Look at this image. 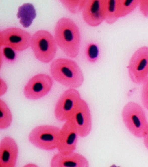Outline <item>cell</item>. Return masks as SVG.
<instances>
[{"label":"cell","mask_w":148,"mask_h":167,"mask_svg":"<svg viewBox=\"0 0 148 167\" xmlns=\"http://www.w3.org/2000/svg\"><path fill=\"white\" fill-rule=\"evenodd\" d=\"M54 38L58 46L68 57L74 58L78 56L81 45V36L77 25L70 18L63 17L56 22Z\"/></svg>","instance_id":"6da1fadb"},{"label":"cell","mask_w":148,"mask_h":167,"mask_svg":"<svg viewBox=\"0 0 148 167\" xmlns=\"http://www.w3.org/2000/svg\"><path fill=\"white\" fill-rule=\"evenodd\" d=\"M53 78L62 85L69 88L80 87L84 81L82 71L78 64L70 59L60 58L54 60L50 67Z\"/></svg>","instance_id":"7a4b0ae2"},{"label":"cell","mask_w":148,"mask_h":167,"mask_svg":"<svg viewBox=\"0 0 148 167\" xmlns=\"http://www.w3.org/2000/svg\"><path fill=\"white\" fill-rule=\"evenodd\" d=\"M30 47L37 60L44 63H48L55 57L58 45L54 37L51 33L41 30L32 36Z\"/></svg>","instance_id":"3957f363"},{"label":"cell","mask_w":148,"mask_h":167,"mask_svg":"<svg viewBox=\"0 0 148 167\" xmlns=\"http://www.w3.org/2000/svg\"><path fill=\"white\" fill-rule=\"evenodd\" d=\"M122 117L125 126L134 136L143 137L148 123L145 113L139 104L132 101L127 103L123 108Z\"/></svg>","instance_id":"277c9868"},{"label":"cell","mask_w":148,"mask_h":167,"mask_svg":"<svg viewBox=\"0 0 148 167\" xmlns=\"http://www.w3.org/2000/svg\"><path fill=\"white\" fill-rule=\"evenodd\" d=\"M60 129L53 125L38 126L30 132L29 140L33 145L40 149L53 150L57 148Z\"/></svg>","instance_id":"5b68a950"},{"label":"cell","mask_w":148,"mask_h":167,"mask_svg":"<svg viewBox=\"0 0 148 167\" xmlns=\"http://www.w3.org/2000/svg\"><path fill=\"white\" fill-rule=\"evenodd\" d=\"M129 75L134 83H143L148 75V47L136 50L132 56L128 66Z\"/></svg>","instance_id":"8992f818"},{"label":"cell","mask_w":148,"mask_h":167,"mask_svg":"<svg viewBox=\"0 0 148 167\" xmlns=\"http://www.w3.org/2000/svg\"><path fill=\"white\" fill-rule=\"evenodd\" d=\"M68 120L79 137H85L90 134L92 128L91 115L88 105L84 100L80 99Z\"/></svg>","instance_id":"52a82bcc"},{"label":"cell","mask_w":148,"mask_h":167,"mask_svg":"<svg viewBox=\"0 0 148 167\" xmlns=\"http://www.w3.org/2000/svg\"><path fill=\"white\" fill-rule=\"evenodd\" d=\"M31 37L29 33L22 29L8 28L0 31V46H7L14 50L22 51L30 46Z\"/></svg>","instance_id":"ba28073f"},{"label":"cell","mask_w":148,"mask_h":167,"mask_svg":"<svg viewBox=\"0 0 148 167\" xmlns=\"http://www.w3.org/2000/svg\"><path fill=\"white\" fill-rule=\"evenodd\" d=\"M53 84L52 78L43 73L32 77L24 87L23 94L27 99L36 100L46 95L50 91Z\"/></svg>","instance_id":"9c48e42d"},{"label":"cell","mask_w":148,"mask_h":167,"mask_svg":"<svg viewBox=\"0 0 148 167\" xmlns=\"http://www.w3.org/2000/svg\"><path fill=\"white\" fill-rule=\"evenodd\" d=\"M81 99L79 92L75 88H69L60 96L56 105L54 114L58 121H67Z\"/></svg>","instance_id":"30bf717a"},{"label":"cell","mask_w":148,"mask_h":167,"mask_svg":"<svg viewBox=\"0 0 148 167\" xmlns=\"http://www.w3.org/2000/svg\"><path fill=\"white\" fill-rule=\"evenodd\" d=\"M107 0H86L82 12V18L88 26L100 25L105 17Z\"/></svg>","instance_id":"8fae6325"},{"label":"cell","mask_w":148,"mask_h":167,"mask_svg":"<svg viewBox=\"0 0 148 167\" xmlns=\"http://www.w3.org/2000/svg\"><path fill=\"white\" fill-rule=\"evenodd\" d=\"M79 136L70 122H65L60 129L57 149L59 153L67 154L74 152Z\"/></svg>","instance_id":"7c38bea8"},{"label":"cell","mask_w":148,"mask_h":167,"mask_svg":"<svg viewBox=\"0 0 148 167\" xmlns=\"http://www.w3.org/2000/svg\"><path fill=\"white\" fill-rule=\"evenodd\" d=\"M17 145L12 137L6 136L0 144V167H14L18 155Z\"/></svg>","instance_id":"4fadbf2b"},{"label":"cell","mask_w":148,"mask_h":167,"mask_svg":"<svg viewBox=\"0 0 148 167\" xmlns=\"http://www.w3.org/2000/svg\"><path fill=\"white\" fill-rule=\"evenodd\" d=\"M89 163L82 155L75 151L67 154L60 153L52 158L51 167H88Z\"/></svg>","instance_id":"5bb4252c"},{"label":"cell","mask_w":148,"mask_h":167,"mask_svg":"<svg viewBox=\"0 0 148 167\" xmlns=\"http://www.w3.org/2000/svg\"><path fill=\"white\" fill-rule=\"evenodd\" d=\"M36 15L34 6L30 3H24L19 7L17 17L20 23L24 28L29 27Z\"/></svg>","instance_id":"9a60e30c"},{"label":"cell","mask_w":148,"mask_h":167,"mask_svg":"<svg viewBox=\"0 0 148 167\" xmlns=\"http://www.w3.org/2000/svg\"><path fill=\"white\" fill-rule=\"evenodd\" d=\"M140 0H116L115 14L119 19L128 15L139 5Z\"/></svg>","instance_id":"2e32d148"},{"label":"cell","mask_w":148,"mask_h":167,"mask_svg":"<svg viewBox=\"0 0 148 167\" xmlns=\"http://www.w3.org/2000/svg\"><path fill=\"white\" fill-rule=\"evenodd\" d=\"M0 128L5 129L11 125L12 120L11 112L6 103L0 99Z\"/></svg>","instance_id":"e0dca14e"},{"label":"cell","mask_w":148,"mask_h":167,"mask_svg":"<svg viewBox=\"0 0 148 167\" xmlns=\"http://www.w3.org/2000/svg\"><path fill=\"white\" fill-rule=\"evenodd\" d=\"M86 0H60L61 3L71 13L76 14L82 12Z\"/></svg>","instance_id":"ac0fdd59"},{"label":"cell","mask_w":148,"mask_h":167,"mask_svg":"<svg viewBox=\"0 0 148 167\" xmlns=\"http://www.w3.org/2000/svg\"><path fill=\"white\" fill-rule=\"evenodd\" d=\"M85 55L89 62L91 63L96 62L99 56V49L98 45L94 43L88 44L85 49Z\"/></svg>","instance_id":"d6986e66"},{"label":"cell","mask_w":148,"mask_h":167,"mask_svg":"<svg viewBox=\"0 0 148 167\" xmlns=\"http://www.w3.org/2000/svg\"><path fill=\"white\" fill-rule=\"evenodd\" d=\"M115 1L116 0H107L104 21L108 24H114L118 19L115 14Z\"/></svg>","instance_id":"ffe728a7"},{"label":"cell","mask_w":148,"mask_h":167,"mask_svg":"<svg viewBox=\"0 0 148 167\" xmlns=\"http://www.w3.org/2000/svg\"><path fill=\"white\" fill-rule=\"evenodd\" d=\"M143 83L142 92V101L143 106L148 110V77Z\"/></svg>","instance_id":"44dd1931"},{"label":"cell","mask_w":148,"mask_h":167,"mask_svg":"<svg viewBox=\"0 0 148 167\" xmlns=\"http://www.w3.org/2000/svg\"><path fill=\"white\" fill-rule=\"evenodd\" d=\"M140 9L143 15L148 17V0H140Z\"/></svg>","instance_id":"7402d4cb"},{"label":"cell","mask_w":148,"mask_h":167,"mask_svg":"<svg viewBox=\"0 0 148 167\" xmlns=\"http://www.w3.org/2000/svg\"><path fill=\"white\" fill-rule=\"evenodd\" d=\"M0 81V96H1L3 95L6 92L7 90V86L3 79L1 78Z\"/></svg>","instance_id":"603a6c76"},{"label":"cell","mask_w":148,"mask_h":167,"mask_svg":"<svg viewBox=\"0 0 148 167\" xmlns=\"http://www.w3.org/2000/svg\"><path fill=\"white\" fill-rule=\"evenodd\" d=\"M143 137L144 144L145 147L148 150V123Z\"/></svg>","instance_id":"cb8c5ba5"},{"label":"cell","mask_w":148,"mask_h":167,"mask_svg":"<svg viewBox=\"0 0 148 167\" xmlns=\"http://www.w3.org/2000/svg\"><path fill=\"white\" fill-rule=\"evenodd\" d=\"M24 166L27 167H37V166L33 163H29L25 165Z\"/></svg>","instance_id":"d4e9b609"}]
</instances>
